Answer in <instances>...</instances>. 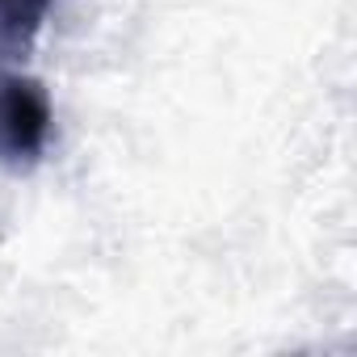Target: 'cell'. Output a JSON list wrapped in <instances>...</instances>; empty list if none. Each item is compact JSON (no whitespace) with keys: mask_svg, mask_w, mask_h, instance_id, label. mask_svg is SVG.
Listing matches in <instances>:
<instances>
[{"mask_svg":"<svg viewBox=\"0 0 357 357\" xmlns=\"http://www.w3.org/2000/svg\"><path fill=\"white\" fill-rule=\"evenodd\" d=\"M51 9L55 0H0V68H13L34 51Z\"/></svg>","mask_w":357,"mask_h":357,"instance_id":"2","label":"cell"},{"mask_svg":"<svg viewBox=\"0 0 357 357\" xmlns=\"http://www.w3.org/2000/svg\"><path fill=\"white\" fill-rule=\"evenodd\" d=\"M55 126L43 80L0 68V168H30Z\"/></svg>","mask_w":357,"mask_h":357,"instance_id":"1","label":"cell"}]
</instances>
